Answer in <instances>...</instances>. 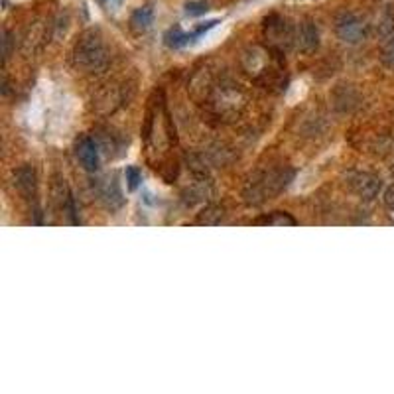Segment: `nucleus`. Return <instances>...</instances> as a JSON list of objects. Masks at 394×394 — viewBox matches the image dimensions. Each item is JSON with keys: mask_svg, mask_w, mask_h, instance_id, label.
I'll use <instances>...</instances> for the list:
<instances>
[{"mask_svg": "<svg viewBox=\"0 0 394 394\" xmlns=\"http://www.w3.org/2000/svg\"><path fill=\"white\" fill-rule=\"evenodd\" d=\"M296 45H298L300 52H304V54H311V52L318 50V45H320V30H318V26L314 22H300V26L296 28Z\"/></svg>", "mask_w": 394, "mask_h": 394, "instance_id": "6", "label": "nucleus"}, {"mask_svg": "<svg viewBox=\"0 0 394 394\" xmlns=\"http://www.w3.org/2000/svg\"><path fill=\"white\" fill-rule=\"evenodd\" d=\"M101 2H105V0H101Z\"/></svg>", "mask_w": 394, "mask_h": 394, "instance_id": "21", "label": "nucleus"}, {"mask_svg": "<svg viewBox=\"0 0 394 394\" xmlns=\"http://www.w3.org/2000/svg\"><path fill=\"white\" fill-rule=\"evenodd\" d=\"M381 62H383L386 67L394 69V34L388 36V40L384 42L383 52H381Z\"/></svg>", "mask_w": 394, "mask_h": 394, "instance_id": "14", "label": "nucleus"}, {"mask_svg": "<svg viewBox=\"0 0 394 394\" xmlns=\"http://www.w3.org/2000/svg\"><path fill=\"white\" fill-rule=\"evenodd\" d=\"M219 24V20H211V22H205V24H202V26H197L195 30L192 32V40H195V38H199V36H203L205 32H209L211 28H215Z\"/></svg>", "mask_w": 394, "mask_h": 394, "instance_id": "18", "label": "nucleus"}, {"mask_svg": "<svg viewBox=\"0 0 394 394\" xmlns=\"http://www.w3.org/2000/svg\"><path fill=\"white\" fill-rule=\"evenodd\" d=\"M265 38L276 50H288L292 43H296V32L284 18H280L276 14L268 16L265 20Z\"/></svg>", "mask_w": 394, "mask_h": 394, "instance_id": "3", "label": "nucleus"}, {"mask_svg": "<svg viewBox=\"0 0 394 394\" xmlns=\"http://www.w3.org/2000/svg\"><path fill=\"white\" fill-rule=\"evenodd\" d=\"M97 192H99L101 202L105 203L111 211L122 207V203H125L122 193H120V188H118L115 178H103V180H99V183H97Z\"/></svg>", "mask_w": 394, "mask_h": 394, "instance_id": "8", "label": "nucleus"}, {"mask_svg": "<svg viewBox=\"0 0 394 394\" xmlns=\"http://www.w3.org/2000/svg\"><path fill=\"white\" fill-rule=\"evenodd\" d=\"M207 10H209V4L203 2V0H199V2H188V6H185V14L188 16H202Z\"/></svg>", "mask_w": 394, "mask_h": 394, "instance_id": "17", "label": "nucleus"}, {"mask_svg": "<svg viewBox=\"0 0 394 394\" xmlns=\"http://www.w3.org/2000/svg\"><path fill=\"white\" fill-rule=\"evenodd\" d=\"M381 36H393L394 32V14L388 8L384 10V16L381 18V26H379Z\"/></svg>", "mask_w": 394, "mask_h": 394, "instance_id": "15", "label": "nucleus"}, {"mask_svg": "<svg viewBox=\"0 0 394 394\" xmlns=\"http://www.w3.org/2000/svg\"><path fill=\"white\" fill-rule=\"evenodd\" d=\"M10 43H12L10 32L4 30V32H2V55H4V62L10 57Z\"/></svg>", "mask_w": 394, "mask_h": 394, "instance_id": "19", "label": "nucleus"}, {"mask_svg": "<svg viewBox=\"0 0 394 394\" xmlns=\"http://www.w3.org/2000/svg\"><path fill=\"white\" fill-rule=\"evenodd\" d=\"M384 205H386L391 211H394V183L393 185H388L386 192H384Z\"/></svg>", "mask_w": 394, "mask_h": 394, "instance_id": "20", "label": "nucleus"}, {"mask_svg": "<svg viewBox=\"0 0 394 394\" xmlns=\"http://www.w3.org/2000/svg\"><path fill=\"white\" fill-rule=\"evenodd\" d=\"M77 160L81 162V166L87 171H97L99 170V146L91 136H83V139L77 142Z\"/></svg>", "mask_w": 394, "mask_h": 394, "instance_id": "7", "label": "nucleus"}, {"mask_svg": "<svg viewBox=\"0 0 394 394\" xmlns=\"http://www.w3.org/2000/svg\"><path fill=\"white\" fill-rule=\"evenodd\" d=\"M223 221V207L207 205L197 217V225H219Z\"/></svg>", "mask_w": 394, "mask_h": 394, "instance_id": "12", "label": "nucleus"}, {"mask_svg": "<svg viewBox=\"0 0 394 394\" xmlns=\"http://www.w3.org/2000/svg\"><path fill=\"white\" fill-rule=\"evenodd\" d=\"M14 188L18 190L22 197L26 199H34L36 192H38V178L36 171L30 166H22L14 171Z\"/></svg>", "mask_w": 394, "mask_h": 394, "instance_id": "9", "label": "nucleus"}, {"mask_svg": "<svg viewBox=\"0 0 394 394\" xmlns=\"http://www.w3.org/2000/svg\"><path fill=\"white\" fill-rule=\"evenodd\" d=\"M335 32H337V36L343 42L359 43L367 38V24L355 14H343L337 20Z\"/></svg>", "mask_w": 394, "mask_h": 394, "instance_id": "4", "label": "nucleus"}, {"mask_svg": "<svg viewBox=\"0 0 394 394\" xmlns=\"http://www.w3.org/2000/svg\"><path fill=\"white\" fill-rule=\"evenodd\" d=\"M164 40H166V45H168V48L178 50V48H181V45H185V43L192 42V34L181 32L180 28H171L170 32L164 36Z\"/></svg>", "mask_w": 394, "mask_h": 394, "instance_id": "13", "label": "nucleus"}, {"mask_svg": "<svg viewBox=\"0 0 394 394\" xmlns=\"http://www.w3.org/2000/svg\"><path fill=\"white\" fill-rule=\"evenodd\" d=\"M130 24H132V28L136 32H146L150 28V24H152V8L150 6H142L139 10L132 12Z\"/></svg>", "mask_w": 394, "mask_h": 394, "instance_id": "11", "label": "nucleus"}, {"mask_svg": "<svg viewBox=\"0 0 394 394\" xmlns=\"http://www.w3.org/2000/svg\"><path fill=\"white\" fill-rule=\"evenodd\" d=\"M351 190L363 199H374L381 192V180L369 171H353L349 174Z\"/></svg>", "mask_w": 394, "mask_h": 394, "instance_id": "5", "label": "nucleus"}, {"mask_svg": "<svg viewBox=\"0 0 394 394\" xmlns=\"http://www.w3.org/2000/svg\"><path fill=\"white\" fill-rule=\"evenodd\" d=\"M255 225H268V227H294L296 219L290 217L284 211H274V213H268L260 219H256Z\"/></svg>", "mask_w": 394, "mask_h": 394, "instance_id": "10", "label": "nucleus"}, {"mask_svg": "<svg viewBox=\"0 0 394 394\" xmlns=\"http://www.w3.org/2000/svg\"><path fill=\"white\" fill-rule=\"evenodd\" d=\"M294 178V170L280 168V170H270L256 176L255 180L248 181L245 190V197L248 203H265L270 197H274L286 188L290 180Z\"/></svg>", "mask_w": 394, "mask_h": 394, "instance_id": "2", "label": "nucleus"}, {"mask_svg": "<svg viewBox=\"0 0 394 394\" xmlns=\"http://www.w3.org/2000/svg\"><path fill=\"white\" fill-rule=\"evenodd\" d=\"M73 65L89 73L101 71L108 65V52L103 38L95 30H87L79 36L73 48Z\"/></svg>", "mask_w": 394, "mask_h": 394, "instance_id": "1", "label": "nucleus"}, {"mask_svg": "<svg viewBox=\"0 0 394 394\" xmlns=\"http://www.w3.org/2000/svg\"><path fill=\"white\" fill-rule=\"evenodd\" d=\"M125 176H127L128 190H130V192L139 190L140 181H142V174H140L139 168H134V166H128L127 171H125Z\"/></svg>", "mask_w": 394, "mask_h": 394, "instance_id": "16", "label": "nucleus"}]
</instances>
